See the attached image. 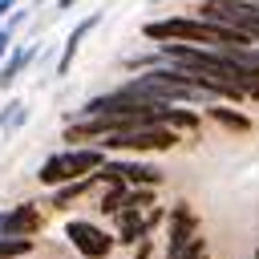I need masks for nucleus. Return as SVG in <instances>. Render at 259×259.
<instances>
[{
    "label": "nucleus",
    "mask_w": 259,
    "mask_h": 259,
    "mask_svg": "<svg viewBox=\"0 0 259 259\" xmlns=\"http://www.w3.org/2000/svg\"><path fill=\"white\" fill-rule=\"evenodd\" d=\"M105 166V150L97 146H77V150H61V154H49L45 166L36 170V178L45 186H65V182H77V178H89Z\"/></svg>",
    "instance_id": "1"
},
{
    "label": "nucleus",
    "mask_w": 259,
    "mask_h": 259,
    "mask_svg": "<svg viewBox=\"0 0 259 259\" xmlns=\"http://www.w3.org/2000/svg\"><path fill=\"white\" fill-rule=\"evenodd\" d=\"M198 20L231 28L239 36H247V40H259V4H251V0H202Z\"/></svg>",
    "instance_id": "2"
},
{
    "label": "nucleus",
    "mask_w": 259,
    "mask_h": 259,
    "mask_svg": "<svg viewBox=\"0 0 259 259\" xmlns=\"http://www.w3.org/2000/svg\"><path fill=\"white\" fill-rule=\"evenodd\" d=\"M178 146V134L166 130V125H146V130H130V134H113V138H101L97 150H134V154H146V150H174Z\"/></svg>",
    "instance_id": "3"
},
{
    "label": "nucleus",
    "mask_w": 259,
    "mask_h": 259,
    "mask_svg": "<svg viewBox=\"0 0 259 259\" xmlns=\"http://www.w3.org/2000/svg\"><path fill=\"white\" fill-rule=\"evenodd\" d=\"M65 235H69V243L85 255V259H105L109 251H113V235H105L97 223H89V219H73V223H65Z\"/></svg>",
    "instance_id": "4"
},
{
    "label": "nucleus",
    "mask_w": 259,
    "mask_h": 259,
    "mask_svg": "<svg viewBox=\"0 0 259 259\" xmlns=\"http://www.w3.org/2000/svg\"><path fill=\"white\" fill-rule=\"evenodd\" d=\"M190 239H198V219L186 202H174L170 206V227H166V259H174Z\"/></svg>",
    "instance_id": "5"
},
{
    "label": "nucleus",
    "mask_w": 259,
    "mask_h": 259,
    "mask_svg": "<svg viewBox=\"0 0 259 259\" xmlns=\"http://www.w3.org/2000/svg\"><path fill=\"white\" fill-rule=\"evenodd\" d=\"M40 227V210L32 202H20L12 210H0V239H28Z\"/></svg>",
    "instance_id": "6"
},
{
    "label": "nucleus",
    "mask_w": 259,
    "mask_h": 259,
    "mask_svg": "<svg viewBox=\"0 0 259 259\" xmlns=\"http://www.w3.org/2000/svg\"><path fill=\"white\" fill-rule=\"evenodd\" d=\"M97 24H101V12H89L85 20H77V24H73V32L65 36V49H61V57H57V77H65V73L73 69V61H77V49H81V40H85V36H89V32H93Z\"/></svg>",
    "instance_id": "7"
},
{
    "label": "nucleus",
    "mask_w": 259,
    "mask_h": 259,
    "mask_svg": "<svg viewBox=\"0 0 259 259\" xmlns=\"http://www.w3.org/2000/svg\"><path fill=\"white\" fill-rule=\"evenodd\" d=\"M113 219H117V235H113V243H142V239L150 235L142 210H130V206H125V210H117Z\"/></svg>",
    "instance_id": "8"
},
{
    "label": "nucleus",
    "mask_w": 259,
    "mask_h": 259,
    "mask_svg": "<svg viewBox=\"0 0 259 259\" xmlns=\"http://www.w3.org/2000/svg\"><path fill=\"white\" fill-rule=\"evenodd\" d=\"M32 57H36V45H16V49H8V57L0 61V89H8Z\"/></svg>",
    "instance_id": "9"
},
{
    "label": "nucleus",
    "mask_w": 259,
    "mask_h": 259,
    "mask_svg": "<svg viewBox=\"0 0 259 259\" xmlns=\"http://www.w3.org/2000/svg\"><path fill=\"white\" fill-rule=\"evenodd\" d=\"M206 117L219 121V125H227V130H235V134H247L251 130V117L239 113V109H227V105H206Z\"/></svg>",
    "instance_id": "10"
},
{
    "label": "nucleus",
    "mask_w": 259,
    "mask_h": 259,
    "mask_svg": "<svg viewBox=\"0 0 259 259\" xmlns=\"http://www.w3.org/2000/svg\"><path fill=\"white\" fill-rule=\"evenodd\" d=\"M89 186H97V182H93V174H89V178H77V182H65V186H57L49 202H53V206H69V202H73V198H81Z\"/></svg>",
    "instance_id": "11"
},
{
    "label": "nucleus",
    "mask_w": 259,
    "mask_h": 259,
    "mask_svg": "<svg viewBox=\"0 0 259 259\" xmlns=\"http://www.w3.org/2000/svg\"><path fill=\"white\" fill-rule=\"evenodd\" d=\"M125 190H130L125 182H113V186H105V194H101V202H97V206H101L105 214H117V210L125 206Z\"/></svg>",
    "instance_id": "12"
},
{
    "label": "nucleus",
    "mask_w": 259,
    "mask_h": 259,
    "mask_svg": "<svg viewBox=\"0 0 259 259\" xmlns=\"http://www.w3.org/2000/svg\"><path fill=\"white\" fill-rule=\"evenodd\" d=\"M125 206H130V210L154 206V190H150V186H130V190H125ZM125 206H121V210H125Z\"/></svg>",
    "instance_id": "13"
},
{
    "label": "nucleus",
    "mask_w": 259,
    "mask_h": 259,
    "mask_svg": "<svg viewBox=\"0 0 259 259\" xmlns=\"http://www.w3.org/2000/svg\"><path fill=\"white\" fill-rule=\"evenodd\" d=\"M32 251V239H0V259H24Z\"/></svg>",
    "instance_id": "14"
},
{
    "label": "nucleus",
    "mask_w": 259,
    "mask_h": 259,
    "mask_svg": "<svg viewBox=\"0 0 259 259\" xmlns=\"http://www.w3.org/2000/svg\"><path fill=\"white\" fill-rule=\"evenodd\" d=\"M8 45H12V36H8V28H0V61L8 57Z\"/></svg>",
    "instance_id": "15"
},
{
    "label": "nucleus",
    "mask_w": 259,
    "mask_h": 259,
    "mask_svg": "<svg viewBox=\"0 0 259 259\" xmlns=\"http://www.w3.org/2000/svg\"><path fill=\"white\" fill-rule=\"evenodd\" d=\"M146 255H150V243L142 239V243H138V251H134V259H146Z\"/></svg>",
    "instance_id": "16"
},
{
    "label": "nucleus",
    "mask_w": 259,
    "mask_h": 259,
    "mask_svg": "<svg viewBox=\"0 0 259 259\" xmlns=\"http://www.w3.org/2000/svg\"><path fill=\"white\" fill-rule=\"evenodd\" d=\"M12 8H16V0H0V20H4V16L12 12Z\"/></svg>",
    "instance_id": "17"
},
{
    "label": "nucleus",
    "mask_w": 259,
    "mask_h": 259,
    "mask_svg": "<svg viewBox=\"0 0 259 259\" xmlns=\"http://www.w3.org/2000/svg\"><path fill=\"white\" fill-rule=\"evenodd\" d=\"M247 97H251V101H259V81H255V85L247 89Z\"/></svg>",
    "instance_id": "18"
},
{
    "label": "nucleus",
    "mask_w": 259,
    "mask_h": 259,
    "mask_svg": "<svg viewBox=\"0 0 259 259\" xmlns=\"http://www.w3.org/2000/svg\"><path fill=\"white\" fill-rule=\"evenodd\" d=\"M65 8H73V0H57V12H65Z\"/></svg>",
    "instance_id": "19"
},
{
    "label": "nucleus",
    "mask_w": 259,
    "mask_h": 259,
    "mask_svg": "<svg viewBox=\"0 0 259 259\" xmlns=\"http://www.w3.org/2000/svg\"><path fill=\"white\" fill-rule=\"evenodd\" d=\"M251 61H255V65H259V49H251Z\"/></svg>",
    "instance_id": "20"
}]
</instances>
